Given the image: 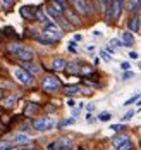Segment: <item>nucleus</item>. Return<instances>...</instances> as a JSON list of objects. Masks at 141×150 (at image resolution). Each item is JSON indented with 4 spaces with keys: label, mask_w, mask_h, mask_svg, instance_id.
I'll use <instances>...</instances> for the list:
<instances>
[{
    "label": "nucleus",
    "mask_w": 141,
    "mask_h": 150,
    "mask_svg": "<svg viewBox=\"0 0 141 150\" xmlns=\"http://www.w3.org/2000/svg\"><path fill=\"white\" fill-rule=\"evenodd\" d=\"M71 143H72V140H71V138L62 136V138H59V140L52 142V143L48 145V150H71Z\"/></svg>",
    "instance_id": "3"
},
{
    "label": "nucleus",
    "mask_w": 141,
    "mask_h": 150,
    "mask_svg": "<svg viewBox=\"0 0 141 150\" xmlns=\"http://www.w3.org/2000/svg\"><path fill=\"white\" fill-rule=\"evenodd\" d=\"M122 40H124V42H122L124 47H131L133 45V33H131V31H124V33H122Z\"/></svg>",
    "instance_id": "16"
},
{
    "label": "nucleus",
    "mask_w": 141,
    "mask_h": 150,
    "mask_svg": "<svg viewBox=\"0 0 141 150\" xmlns=\"http://www.w3.org/2000/svg\"><path fill=\"white\" fill-rule=\"evenodd\" d=\"M2 97H4V90L0 88V100H2Z\"/></svg>",
    "instance_id": "42"
},
{
    "label": "nucleus",
    "mask_w": 141,
    "mask_h": 150,
    "mask_svg": "<svg viewBox=\"0 0 141 150\" xmlns=\"http://www.w3.org/2000/svg\"><path fill=\"white\" fill-rule=\"evenodd\" d=\"M121 67H122L124 71H127V69H129L131 66H129V62H122V64H121Z\"/></svg>",
    "instance_id": "34"
},
{
    "label": "nucleus",
    "mask_w": 141,
    "mask_h": 150,
    "mask_svg": "<svg viewBox=\"0 0 141 150\" xmlns=\"http://www.w3.org/2000/svg\"><path fill=\"white\" fill-rule=\"evenodd\" d=\"M129 78H133V73H126L124 74V79H129Z\"/></svg>",
    "instance_id": "38"
},
{
    "label": "nucleus",
    "mask_w": 141,
    "mask_h": 150,
    "mask_svg": "<svg viewBox=\"0 0 141 150\" xmlns=\"http://www.w3.org/2000/svg\"><path fill=\"white\" fill-rule=\"evenodd\" d=\"M93 109H95V105H93V104H90V105H88V112H91Z\"/></svg>",
    "instance_id": "40"
},
{
    "label": "nucleus",
    "mask_w": 141,
    "mask_h": 150,
    "mask_svg": "<svg viewBox=\"0 0 141 150\" xmlns=\"http://www.w3.org/2000/svg\"><path fill=\"white\" fill-rule=\"evenodd\" d=\"M7 150H22V149H19V147H12V149H7Z\"/></svg>",
    "instance_id": "41"
},
{
    "label": "nucleus",
    "mask_w": 141,
    "mask_h": 150,
    "mask_svg": "<svg viewBox=\"0 0 141 150\" xmlns=\"http://www.w3.org/2000/svg\"><path fill=\"white\" fill-rule=\"evenodd\" d=\"M109 119H110L109 112H105V114H102V116H100V121H109Z\"/></svg>",
    "instance_id": "30"
},
{
    "label": "nucleus",
    "mask_w": 141,
    "mask_h": 150,
    "mask_svg": "<svg viewBox=\"0 0 141 150\" xmlns=\"http://www.w3.org/2000/svg\"><path fill=\"white\" fill-rule=\"evenodd\" d=\"M5 35H11V36H12V38H17L16 31L12 30V28H11V26H7V28H5Z\"/></svg>",
    "instance_id": "24"
},
{
    "label": "nucleus",
    "mask_w": 141,
    "mask_h": 150,
    "mask_svg": "<svg viewBox=\"0 0 141 150\" xmlns=\"http://www.w3.org/2000/svg\"><path fill=\"white\" fill-rule=\"evenodd\" d=\"M24 71L33 76V74H38L40 69H38V66H33V64H29V62H26V64H24Z\"/></svg>",
    "instance_id": "17"
},
{
    "label": "nucleus",
    "mask_w": 141,
    "mask_h": 150,
    "mask_svg": "<svg viewBox=\"0 0 141 150\" xmlns=\"http://www.w3.org/2000/svg\"><path fill=\"white\" fill-rule=\"evenodd\" d=\"M140 5H141V0H129L127 2V9L129 11H136Z\"/></svg>",
    "instance_id": "19"
},
{
    "label": "nucleus",
    "mask_w": 141,
    "mask_h": 150,
    "mask_svg": "<svg viewBox=\"0 0 141 150\" xmlns=\"http://www.w3.org/2000/svg\"><path fill=\"white\" fill-rule=\"evenodd\" d=\"M110 128H112V129H122V128H124V124H112Z\"/></svg>",
    "instance_id": "32"
},
{
    "label": "nucleus",
    "mask_w": 141,
    "mask_h": 150,
    "mask_svg": "<svg viewBox=\"0 0 141 150\" xmlns=\"http://www.w3.org/2000/svg\"><path fill=\"white\" fill-rule=\"evenodd\" d=\"M81 71H83V73H84V74H88V73H90V74H91V73H93V67H90V66H84V67H83V69H81Z\"/></svg>",
    "instance_id": "27"
},
{
    "label": "nucleus",
    "mask_w": 141,
    "mask_h": 150,
    "mask_svg": "<svg viewBox=\"0 0 141 150\" xmlns=\"http://www.w3.org/2000/svg\"><path fill=\"white\" fill-rule=\"evenodd\" d=\"M79 40H83V36L81 35H74V42H79Z\"/></svg>",
    "instance_id": "37"
},
{
    "label": "nucleus",
    "mask_w": 141,
    "mask_h": 150,
    "mask_svg": "<svg viewBox=\"0 0 141 150\" xmlns=\"http://www.w3.org/2000/svg\"><path fill=\"white\" fill-rule=\"evenodd\" d=\"M64 14H65V17H67L71 23H72V26H78V24H81L79 17H78V16H74L72 12H71V11H67V9H65V11H64Z\"/></svg>",
    "instance_id": "14"
},
{
    "label": "nucleus",
    "mask_w": 141,
    "mask_h": 150,
    "mask_svg": "<svg viewBox=\"0 0 141 150\" xmlns=\"http://www.w3.org/2000/svg\"><path fill=\"white\" fill-rule=\"evenodd\" d=\"M112 45L114 47H124L122 45V42H119V40H112Z\"/></svg>",
    "instance_id": "33"
},
{
    "label": "nucleus",
    "mask_w": 141,
    "mask_h": 150,
    "mask_svg": "<svg viewBox=\"0 0 141 150\" xmlns=\"http://www.w3.org/2000/svg\"><path fill=\"white\" fill-rule=\"evenodd\" d=\"M36 19H38V21H41V23H45V21L48 19V16H47V12H45V11L36 9Z\"/></svg>",
    "instance_id": "18"
},
{
    "label": "nucleus",
    "mask_w": 141,
    "mask_h": 150,
    "mask_svg": "<svg viewBox=\"0 0 141 150\" xmlns=\"http://www.w3.org/2000/svg\"><path fill=\"white\" fill-rule=\"evenodd\" d=\"M14 142L19 143V145H28V143L31 142V138L28 135H24V133H17V135L14 136Z\"/></svg>",
    "instance_id": "12"
},
{
    "label": "nucleus",
    "mask_w": 141,
    "mask_h": 150,
    "mask_svg": "<svg viewBox=\"0 0 141 150\" xmlns=\"http://www.w3.org/2000/svg\"><path fill=\"white\" fill-rule=\"evenodd\" d=\"M41 36L47 40L48 43H53V42H59L62 38V33H60V30H43Z\"/></svg>",
    "instance_id": "5"
},
{
    "label": "nucleus",
    "mask_w": 141,
    "mask_h": 150,
    "mask_svg": "<svg viewBox=\"0 0 141 150\" xmlns=\"http://www.w3.org/2000/svg\"><path fill=\"white\" fill-rule=\"evenodd\" d=\"M22 150H36V149H33V147H29V149H22Z\"/></svg>",
    "instance_id": "43"
},
{
    "label": "nucleus",
    "mask_w": 141,
    "mask_h": 150,
    "mask_svg": "<svg viewBox=\"0 0 141 150\" xmlns=\"http://www.w3.org/2000/svg\"><path fill=\"white\" fill-rule=\"evenodd\" d=\"M14 55H16L19 60H22V62H29L33 59V55H34V52H33L31 48H28V47H17V50L14 52Z\"/></svg>",
    "instance_id": "4"
},
{
    "label": "nucleus",
    "mask_w": 141,
    "mask_h": 150,
    "mask_svg": "<svg viewBox=\"0 0 141 150\" xmlns=\"http://www.w3.org/2000/svg\"><path fill=\"white\" fill-rule=\"evenodd\" d=\"M129 57H131V59H138V54H136V52H131Z\"/></svg>",
    "instance_id": "36"
},
{
    "label": "nucleus",
    "mask_w": 141,
    "mask_h": 150,
    "mask_svg": "<svg viewBox=\"0 0 141 150\" xmlns=\"http://www.w3.org/2000/svg\"><path fill=\"white\" fill-rule=\"evenodd\" d=\"M14 76H16V79L19 81V83H22V85H31L33 83V76L29 74V73H26L24 69H16L14 71Z\"/></svg>",
    "instance_id": "6"
},
{
    "label": "nucleus",
    "mask_w": 141,
    "mask_h": 150,
    "mask_svg": "<svg viewBox=\"0 0 141 150\" xmlns=\"http://www.w3.org/2000/svg\"><path fill=\"white\" fill-rule=\"evenodd\" d=\"M36 109H38V105L36 104H28L26 105V114H31V112H34Z\"/></svg>",
    "instance_id": "22"
},
{
    "label": "nucleus",
    "mask_w": 141,
    "mask_h": 150,
    "mask_svg": "<svg viewBox=\"0 0 141 150\" xmlns=\"http://www.w3.org/2000/svg\"><path fill=\"white\" fill-rule=\"evenodd\" d=\"M2 2H4V5H5V7H11L16 0H2Z\"/></svg>",
    "instance_id": "31"
},
{
    "label": "nucleus",
    "mask_w": 141,
    "mask_h": 150,
    "mask_svg": "<svg viewBox=\"0 0 141 150\" xmlns=\"http://www.w3.org/2000/svg\"><path fill=\"white\" fill-rule=\"evenodd\" d=\"M140 112H141V109H140Z\"/></svg>",
    "instance_id": "45"
},
{
    "label": "nucleus",
    "mask_w": 141,
    "mask_h": 150,
    "mask_svg": "<svg viewBox=\"0 0 141 150\" xmlns=\"http://www.w3.org/2000/svg\"><path fill=\"white\" fill-rule=\"evenodd\" d=\"M78 114H79V110H78V109H74V110H72V117H76Z\"/></svg>",
    "instance_id": "39"
},
{
    "label": "nucleus",
    "mask_w": 141,
    "mask_h": 150,
    "mask_svg": "<svg viewBox=\"0 0 141 150\" xmlns=\"http://www.w3.org/2000/svg\"><path fill=\"white\" fill-rule=\"evenodd\" d=\"M140 67H141V66H140Z\"/></svg>",
    "instance_id": "46"
},
{
    "label": "nucleus",
    "mask_w": 141,
    "mask_h": 150,
    "mask_svg": "<svg viewBox=\"0 0 141 150\" xmlns=\"http://www.w3.org/2000/svg\"><path fill=\"white\" fill-rule=\"evenodd\" d=\"M19 12H21V16H22L24 19H28V21L36 19V7H34V5H22V7L19 9Z\"/></svg>",
    "instance_id": "7"
},
{
    "label": "nucleus",
    "mask_w": 141,
    "mask_h": 150,
    "mask_svg": "<svg viewBox=\"0 0 141 150\" xmlns=\"http://www.w3.org/2000/svg\"><path fill=\"white\" fill-rule=\"evenodd\" d=\"M64 93L65 95H74V93H78V86H65Z\"/></svg>",
    "instance_id": "20"
},
{
    "label": "nucleus",
    "mask_w": 141,
    "mask_h": 150,
    "mask_svg": "<svg viewBox=\"0 0 141 150\" xmlns=\"http://www.w3.org/2000/svg\"><path fill=\"white\" fill-rule=\"evenodd\" d=\"M14 100H16V97H14V95H11L7 100H4V105H5V107H11V105L14 104Z\"/></svg>",
    "instance_id": "23"
},
{
    "label": "nucleus",
    "mask_w": 141,
    "mask_h": 150,
    "mask_svg": "<svg viewBox=\"0 0 141 150\" xmlns=\"http://www.w3.org/2000/svg\"><path fill=\"white\" fill-rule=\"evenodd\" d=\"M127 26H129V31H138L140 30V16L134 14L129 17V21H127Z\"/></svg>",
    "instance_id": "10"
},
{
    "label": "nucleus",
    "mask_w": 141,
    "mask_h": 150,
    "mask_svg": "<svg viewBox=\"0 0 141 150\" xmlns=\"http://www.w3.org/2000/svg\"><path fill=\"white\" fill-rule=\"evenodd\" d=\"M72 122H74V117H71V119H64V121H60L59 128H65V126H71Z\"/></svg>",
    "instance_id": "21"
},
{
    "label": "nucleus",
    "mask_w": 141,
    "mask_h": 150,
    "mask_svg": "<svg viewBox=\"0 0 141 150\" xmlns=\"http://www.w3.org/2000/svg\"><path fill=\"white\" fill-rule=\"evenodd\" d=\"M126 142H129L126 135H119V136H114V138H112V145H114V147H117V149H119L121 145H124Z\"/></svg>",
    "instance_id": "13"
},
{
    "label": "nucleus",
    "mask_w": 141,
    "mask_h": 150,
    "mask_svg": "<svg viewBox=\"0 0 141 150\" xmlns=\"http://www.w3.org/2000/svg\"><path fill=\"white\" fill-rule=\"evenodd\" d=\"M140 147H141V140H140Z\"/></svg>",
    "instance_id": "44"
},
{
    "label": "nucleus",
    "mask_w": 141,
    "mask_h": 150,
    "mask_svg": "<svg viewBox=\"0 0 141 150\" xmlns=\"http://www.w3.org/2000/svg\"><path fill=\"white\" fill-rule=\"evenodd\" d=\"M133 116H134V110H129V112H127V114H126L124 117H122V121H127V119H131V117H133Z\"/></svg>",
    "instance_id": "28"
},
{
    "label": "nucleus",
    "mask_w": 141,
    "mask_h": 150,
    "mask_svg": "<svg viewBox=\"0 0 141 150\" xmlns=\"http://www.w3.org/2000/svg\"><path fill=\"white\" fill-rule=\"evenodd\" d=\"M65 67H67V73H71V74H78V73H81V67H79L78 62H69Z\"/></svg>",
    "instance_id": "15"
},
{
    "label": "nucleus",
    "mask_w": 141,
    "mask_h": 150,
    "mask_svg": "<svg viewBox=\"0 0 141 150\" xmlns=\"http://www.w3.org/2000/svg\"><path fill=\"white\" fill-rule=\"evenodd\" d=\"M119 150H133V145H131L129 142H126L124 145H121V147H119Z\"/></svg>",
    "instance_id": "26"
},
{
    "label": "nucleus",
    "mask_w": 141,
    "mask_h": 150,
    "mask_svg": "<svg viewBox=\"0 0 141 150\" xmlns=\"http://www.w3.org/2000/svg\"><path fill=\"white\" fill-rule=\"evenodd\" d=\"M31 126L36 131H48V129H52L55 126V121L52 117H48V116H43V117H36L31 122Z\"/></svg>",
    "instance_id": "1"
},
{
    "label": "nucleus",
    "mask_w": 141,
    "mask_h": 150,
    "mask_svg": "<svg viewBox=\"0 0 141 150\" xmlns=\"http://www.w3.org/2000/svg\"><path fill=\"white\" fill-rule=\"evenodd\" d=\"M59 86H60V81H59L57 76H53V74L43 76V79H41V88L45 91H55Z\"/></svg>",
    "instance_id": "2"
},
{
    "label": "nucleus",
    "mask_w": 141,
    "mask_h": 150,
    "mask_svg": "<svg viewBox=\"0 0 141 150\" xmlns=\"http://www.w3.org/2000/svg\"><path fill=\"white\" fill-rule=\"evenodd\" d=\"M9 149V147H7V143H5V142H2V143H0V150H7Z\"/></svg>",
    "instance_id": "35"
},
{
    "label": "nucleus",
    "mask_w": 141,
    "mask_h": 150,
    "mask_svg": "<svg viewBox=\"0 0 141 150\" xmlns=\"http://www.w3.org/2000/svg\"><path fill=\"white\" fill-rule=\"evenodd\" d=\"M136 100H140V93H134L127 102H126V105H129V104H133V102H136Z\"/></svg>",
    "instance_id": "25"
},
{
    "label": "nucleus",
    "mask_w": 141,
    "mask_h": 150,
    "mask_svg": "<svg viewBox=\"0 0 141 150\" xmlns=\"http://www.w3.org/2000/svg\"><path fill=\"white\" fill-rule=\"evenodd\" d=\"M122 5H124V2L122 0H112V19H119V16L122 12Z\"/></svg>",
    "instance_id": "9"
},
{
    "label": "nucleus",
    "mask_w": 141,
    "mask_h": 150,
    "mask_svg": "<svg viewBox=\"0 0 141 150\" xmlns=\"http://www.w3.org/2000/svg\"><path fill=\"white\" fill-rule=\"evenodd\" d=\"M100 54H102V59H103V60H110V55L107 54V50H102Z\"/></svg>",
    "instance_id": "29"
},
{
    "label": "nucleus",
    "mask_w": 141,
    "mask_h": 150,
    "mask_svg": "<svg viewBox=\"0 0 141 150\" xmlns=\"http://www.w3.org/2000/svg\"><path fill=\"white\" fill-rule=\"evenodd\" d=\"M65 66H67V62H65L62 57H55V59L52 60V67H53L55 71H62V69H65Z\"/></svg>",
    "instance_id": "11"
},
{
    "label": "nucleus",
    "mask_w": 141,
    "mask_h": 150,
    "mask_svg": "<svg viewBox=\"0 0 141 150\" xmlns=\"http://www.w3.org/2000/svg\"><path fill=\"white\" fill-rule=\"evenodd\" d=\"M71 2H72L74 9L78 11L79 14H83V16L90 14V7H88V2L86 0H71Z\"/></svg>",
    "instance_id": "8"
}]
</instances>
